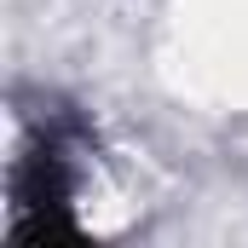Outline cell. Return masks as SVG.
Listing matches in <instances>:
<instances>
[{
  "instance_id": "6da1fadb",
  "label": "cell",
  "mask_w": 248,
  "mask_h": 248,
  "mask_svg": "<svg viewBox=\"0 0 248 248\" xmlns=\"http://www.w3.org/2000/svg\"><path fill=\"white\" fill-rule=\"evenodd\" d=\"M93 127L69 104H41V116L23 122V144L12 156V243H46V237H81L75 196L87 173Z\"/></svg>"
}]
</instances>
